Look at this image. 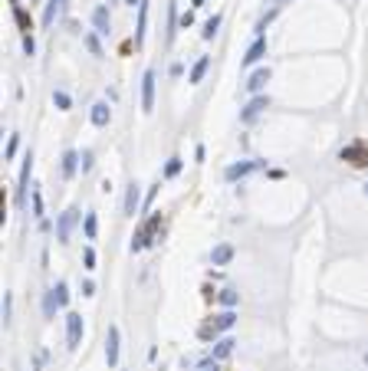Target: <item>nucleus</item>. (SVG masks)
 Masks as SVG:
<instances>
[{
	"mask_svg": "<svg viewBox=\"0 0 368 371\" xmlns=\"http://www.w3.org/2000/svg\"><path fill=\"white\" fill-rule=\"evenodd\" d=\"M76 220H79L76 207H69L66 214H59V223H56V240L59 243H69V233H73V227H76Z\"/></svg>",
	"mask_w": 368,
	"mask_h": 371,
	"instance_id": "1",
	"label": "nucleus"
},
{
	"mask_svg": "<svg viewBox=\"0 0 368 371\" xmlns=\"http://www.w3.org/2000/svg\"><path fill=\"white\" fill-rule=\"evenodd\" d=\"M66 339H69V348H79V342H82V316L79 312L66 316Z\"/></svg>",
	"mask_w": 368,
	"mask_h": 371,
	"instance_id": "2",
	"label": "nucleus"
},
{
	"mask_svg": "<svg viewBox=\"0 0 368 371\" xmlns=\"http://www.w3.org/2000/svg\"><path fill=\"white\" fill-rule=\"evenodd\" d=\"M155 109V69H148L141 76V112Z\"/></svg>",
	"mask_w": 368,
	"mask_h": 371,
	"instance_id": "3",
	"label": "nucleus"
},
{
	"mask_svg": "<svg viewBox=\"0 0 368 371\" xmlns=\"http://www.w3.org/2000/svg\"><path fill=\"white\" fill-rule=\"evenodd\" d=\"M30 171H33V151H26V158H23V168H20V177H17V204H23V200H26Z\"/></svg>",
	"mask_w": 368,
	"mask_h": 371,
	"instance_id": "4",
	"label": "nucleus"
},
{
	"mask_svg": "<svg viewBox=\"0 0 368 371\" xmlns=\"http://www.w3.org/2000/svg\"><path fill=\"white\" fill-rule=\"evenodd\" d=\"M92 26H96L99 36H108V33H112V17H108L105 3H99L96 10H92Z\"/></svg>",
	"mask_w": 368,
	"mask_h": 371,
	"instance_id": "5",
	"label": "nucleus"
},
{
	"mask_svg": "<svg viewBox=\"0 0 368 371\" xmlns=\"http://www.w3.org/2000/svg\"><path fill=\"white\" fill-rule=\"evenodd\" d=\"M263 56H266V40H263V36H257V40L250 43L247 56H243V69H247V66H253V63H260Z\"/></svg>",
	"mask_w": 368,
	"mask_h": 371,
	"instance_id": "6",
	"label": "nucleus"
},
{
	"mask_svg": "<svg viewBox=\"0 0 368 371\" xmlns=\"http://www.w3.org/2000/svg\"><path fill=\"white\" fill-rule=\"evenodd\" d=\"M105 361L108 365L119 361V328L115 325H108V335H105Z\"/></svg>",
	"mask_w": 368,
	"mask_h": 371,
	"instance_id": "7",
	"label": "nucleus"
},
{
	"mask_svg": "<svg viewBox=\"0 0 368 371\" xmlns=\"http://www.w3.org/2000/svg\"><path fill=\"white\" fill-rule=\"evenodd\" d=\"M266 105H270V99H266V96H257V99H253V102L247 105V109L240 112V119H243V122H253L263 109H266Z\"/></svg>",
	"mask_w": 368,
	"mask_h": 371,
	"instance_id": "8",
	"label": "nucleus"
},
{
	"mask_svg": "<svg viewBox=\"0 0 368 371\" xmlns=\"http://www.w3.org/2000/svg\"><path fill=\"white\" fill-rule=\"evenodd\" d=\"M210 260H214V266H227L234 260V247L230 243H217L214 250H210Z\"/></svg>",
	"mask_w": 368,
	"mask_h": 371,
	"instance_id": "9",
	"label": "nucleus"
},
{
	"mask_svg": "<svg viewBox=\"0 0 368 371\" xmlns=\"http://www.w3.org/2000/svg\"><path fill=\"white\" fill-rule=\"evenodd\" d=\"M138 200H141V191H138V184L131 181L129 191H125V217H135V210H138Z\"/></svg>",
	"mask_w": 368,
	"mask_h": 371,
	"instance_id": "10",
	"label": "nucleus"
},
{
	"mask_svg": "<svg viewBox=\"0 0 368 371\" xmlns=\"http://www.w3.org/2000/svg\"><path fill=\"white\" fill-rule=\"evenodd\" d=\"M253 168H260V161H240V164H230V168H227V181H237V177L250 174Z\"/></svg>",
	"mask_w": 368,
	"mask_h": 371,
	"instance_id": "11",
	"label": "nucleus"
},
{
	"mask_svg": "<svg viewBox=\"0 0 368 371\" xmlns=\"http://www.w3.org/2000/svg\"><path fill=\"white\" fill-rule=\"evenodd\" d=\"M108 119H112V109H108L105 102H96V105H92V125L102 128V125H108Z\"/></svg>",
	"mask_w": 368,
	"mask_h": 371,
	"instance_id": "12",
	"label": "nucleus"
},
{
	"mask_svg": "<svg viewBox=\"0 0 368 371\" xmlns=\"http://www.w3.org/2000/svg\"><path fill=\"white\" fill-rule=\"evenodd\" d=\"M266 82H270V69H257V73H253V76H250L247 89H250V92H260V89L266 86Z\"/></svg>",
	"mask_w": 368,
	"mask_h": 371,
	"instance_id": "13",
	"label": "nucleus"
},
{
	"mask_svg": "<svg viewBox=\"0 0 368 371\" xmlns=\"http://www.w3.org/2000/svg\"><path fill=\"white\" fill-rule=\"evenodd\" d=\"M207 66H210V56H201V59H197V63H194V69H191V86H197V82L204 79Z\"/></svg>",
	"mask_w": 368,
	"mask_h": 371,
	"instance_id": "14",
	"label": "nucleus"
},
{
	"mask_svg": "<svg viewBox=\"0 0 368 371\" xmlns=\"http://www.w3.org/2000/svg\"><path fill=\"white\" fill-rule=\"evenodd\" d=\"M79 158H82V154H76V151H66L63 154V177H73V174H76Z\"/></svg>",
	"mask_w": 368,
	"mask_h": 371,
	"instance_id": "15",
	"label": "nucleus"
},
{
	"mask_svg": "<svg viewBox=\"0 0 368 371\" xmlns=\"http://www.w3.org/2000/svg\"><path fill=\"white\" fill-rule=\"evenodd\" d=\"M53 105L59 112H69L73 109V99H69V92H63V89H53Z\"/></svg>",
	"mask_w": 368,
	"mask_h": 371,
	"instance_id": "16",
	"label": "nucleus"
},
{
	"mask_svg": "<svg viewBox=\"0 0 368 371\" xmlns=\"http://www.w3.org/2000/svg\"><path fill=\"white\" fill-rule=\"evenodd\" d=\"M59 7H63V0H46V10H43V26H53L56 13H59Z\"/></svg>",
	"mask_w": 368,
	"mask_h": 371,
	"instance_id": "17",
	"label": "nucleus"
},
{
	"mask_svg": "<svg viewBox=\"0 0 368 371\" xmlns=\"http://www.w3.org/2000/svg\"><path fill=\"white\" fill-rule=\"evenodd\" d=\"M82 227H86V237H89V240H96V233H99V220H96V214H92V210L86 214Z\"/></svg>",
	"mask_w": 368,
	"mask_h": 371,
	"instance_id": "18",
	"label": "nucleus"
},
{
	"mask_svg": "<svg viewBox=\"0 0 368 371\" xmlns=\"http://www.w3.org/2000/svg\"><path fill=\"white\" fill-rule=\"evenodd\" d=\"M217 26H220V13H214V17L204 23V33H201V36H204V40H214V36H217Z\"/></svg>",
	"mask_w": 368,
	"mask_h": 371,
	"instance_id": "19",
	"label": "nucleus"
},
{
	"mask_svg": "<svg viewBox=\"0 0 368 371\" xmlns=\"http://www.w3.org/2000/svg\"><path fill=\"white\" fill-rule=\"evenodd\" d=\"M174 26H178V7L171 3V7H168V43H171V40H174V33H178Z\"/></svg>",
	"mask_w": 368,
	"mask_h": 371,
	"instance_id": "20",
	"label": "nucleus"
},
{
	"mask_svg": "<svg viewBox=\"0 0 368 371\" xmlns=\"http://www.w3.org/2000/svg\"><path fill=\"white\" fill-rule=\"evenodd\" d=\"M86 46H89V53H92V56H99V59H102V43H99L96 33H86Z\"/></svg>",
	"mask_w": 368,
	"mask_h": 371,
	"instance_id": "21",
	"label": "nucleus"
},
{
	"mask_svg": "<svg viewBox=\"0 0 368 371\" xmlns=\"http://www.w3.org/2000/svg\"><path fill=\"white\" fill-rule=\"evenodd\" d=\"M234 319H237V316H234V312H220V316H217V322H214V325H217V328H230V325H234Z\"/></svg>",
	"mask_w": 368,
	"mask_h": 371,
	"instance_id": "22",
	"label": "nucleus"
},
{
	"mask_svg": "<svg viewBox=\"0 0 368 371\" xmlns=\"http://www.w3.org/2000/svg\"><path fill=\"white\" fill-rule=\"evenodd\" d=\"M178 171H181V158H171V161L164 164V177H174Z\"/></svg>",
	"mask_w": 368,
	"mask_h": 371,
	"instance_id": "23",
	"label": "nucleus"
},
{
	"mask_svg": "<svg viewBox=\"0 0 368 371\" xmlns=\"http://www.w3.org/2000/svg\"><path fill=\"white\" fill-rule=\"evenodd\" d=\"M82 263H86V270H96V250H92V247L82 250Z\"/></svg>",
	"mask_w": 368,
	"mask_h": 371,
	"instance_id": "24",
	"label": "nucleus"
},
{
	"mask_svg": "<svg viewBox=\"0 0 368 371\" xmlns=\"http://www.w3.org/2000/svg\"><path fill=\"white\" fill-rule=\"evenodd\" d=\"M56 302H59V306H66V302H69V293H66V283H56Z\"/></svg>",
	"mask_w": 368,
	"mask_h": 371,
	"instance_id": "25",
	"label": "nucleus"
},
{
	"mask_svg": "<svg viewBox=\"0 0 368 371\" xmlns=\"http://www.w3.org/2000/svg\"><path fill=\"white\" fill-rule=\"evenodd\" d=\"M23 49H26V56H33V53H36V40H33L30 33H23Z\"/></svg>",
	"mask_w": 368,
	"mask_h": 371,
	"instance_id": "26",
	"label": "nucleus"
},
{
	"mask_svg": "<svg viewBox=\"0 0 368 371\" xmlns=\"http://www.w3.org/2000/svg\"><path fill=\"white\" fill-rule=\"evenodd\" d=\"M33 214H36V217H43V197L36 194V191H33Z\"/></svg>",
	"mask_w": 368,
	"mask_h": 371,
	"instance_id": "27",
	"label": "nucleus"
},
{
	"mask_svg": "<svg viewBox=\"0 0 368 371\" xmlns=\"http://www.w3.org/2000/svg\"><path fill=\"white\" fill-rule=\"evenodd\" d=\"M220 302H224V306H237V293H230L227 289V293L220 296Z\"/></svg>",
	"mask_w": 368,
	"mask_h": 371,
	"instance_id": "28",
	"label": "nucleus"
},
{
	"mask_svg": "<svg viewBox=\"0 0 368 371\" xmlns=\"http://www.w3.org/2000/svg\"><path fill=\"white\" fill-rule=\"evenodd\" d=\"M82 171H92V151H82Z\"/></svg>",
	"mask_w": 368,
	"mask_h": 371,
	"instance_id": "29",
	"label": "nucleus"
},
{
	"mask_svg": "<svg viewBox=\"0 0 368 371\" xmlns=\"http://www.w3.org/2000/svg\"><path fill=\"white\" fill-rule=\"evenodd\" d=\"M82 296H96V283L92 279H82Z\"/></svg>",
	"mask_w": 368,
	"mask_h": 371,
	"instance_id": "30",
	"label": "nucleus"
},
{
	"mask_svg": "<svg viewBox=\"0 0 368 371\" xmlns=\"http://www.w3.org/2000/svg\"><path fill=\"white\" fill-rule=\"evenodd\" d=\"M191 23H194V13L187 10V13H184V17H181V26H184V30H187V26H191Z\"/></svg>",
	"mask_w": 368,
	"mask_h": 371,
	"instance_id": "31",
	"label": "nucleus"
},
{
	"mask_svg": "<svg viewBox=\"0 0 368 371\" xmlns=\"http://www.w3.org/2000/svg\"><path fill=\"white\" fill-rule=\"evenodd\" d=\"M230 345H234V342H230V339H224V342H220V348H217V355H227V351H230Z\"/></svg>",
	"mask_w": 368,
	"mask_h": 371,
	"instance_id": "32",
	"label": "nucleus"
},
{
	"mask_svg": "<svg viewBox=\"0 0 368 371\" xmlns=\"http://www.w3.org/2000/svg\"><path fill=\"white\" fill-rule=\"evenodd\" d=\"M13 151H17V135H13L10 145H7V158H13Z\"/></svg>",
	"mask_w": 368,
	"mask_h": 371,
	"instance_id": "33",
	"label": "nucleus"
},
{
	"mask_svg": "<svg viewBox=\"0 0 368 371\" xmlns=\"http://www.w3.org/2000/svg\"><path fill=\"white\" fill-rule=\"evenodd\" d=\"M204 3H207V0H191V7H194V10H197V7H204Z\"/></svg>",
	"mask_w": 368,
	"mask_h": 371,
	"instance_id": "34",
	"label": "nucleus"
},
{
	"mask_svg": "<svg viewBox=\"0 0 368 371\" xmlns=\"http://www.w3.org/2000/svg\"><path fill=\"white\" fill-rule=\"evenodd\" d=\"M125 3H129V7H141V0H125Z\"/></svg>",
	"mask_w": 368,
	"mask_h": 371,
	"instance_id": "35",
	"label": "nucleus"
},
{
	"mask_svg": "<svg viewBox=\"0 0 368 371\" xmlns=\"http://www.w3.org/2000/svg\"><path fill=\"white\" fill-rule=\"evenodd\" d=\"M30 3H40V0H30Z\"/></svg>",
	"mask_w": 368,
	"mask_h": 371,
	"instance_id": "36",
	"label": "nucleus"
}]
</instances>
